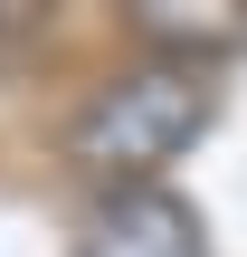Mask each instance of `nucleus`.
<instances>
[{
    "label": "nucleus",
    "instance_id": "1",
    "mask_svg": "<svg viewBox=\"0 0 247 257\" xmlns=\"http://www.w3.org/2000/svg\"><path fill=\"white\" fill-rule=\"evenodd\" d=\"M219 114V86L200 57H152V67H124L86 95V114L67 124V153L86 172H162L181 143H200Z\"/></svg>",
    "mask_w": 247,
    "mask_h": 257
},
{
    "label": "nucleus",
    "instance_id": "2",
    "mask_svg": "<svg viewBox=\"0 0 247 257\" xmlns=\"http://www.w3.org/2000/svg\"><path fill=\"white\" fill-rule=\"evenodd\" d=\"M86 257H209V229H200V210L171 200V191H124V200L95 219Z\"/></svg>",
    "mask_w": 247,
    "mask_h": 257
}]
</instances>
